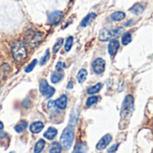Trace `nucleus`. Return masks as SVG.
<instances>
[{
  "instance_id": "1a4fd4ad",
  "label": "nucleus",
  "mask_w": 153,
  "mask_h": 153,
  "mask_svg": "<svg viewBox=\"0 0 153 153\" xmlns=\"http://www.w3.org/2000/svg\"><path fill=\"white\" fill-rule=\"evenodd\" d=\"M119 46H120V45H119L118 40H117V39H112V40L110 41L109 45H108V48L109 55H110V56H115V55L117 53L118 49H119Z\"/></svg>"
},
{
  "instance_id": "7ed1b4c3",
  "label": "nucleus",
  "mask_w": 153,
  "mask_h": 153,
  "mask_svg": "<svg viewBox=\"0 0 153 153\" xmlns=\"http://www.w3.org/2000/svg\"><path fill=\"white\" fill-rule=\"evenodd\" d=\"M42 39H43V34L41 32L30 30L27 31L25 35V43L30 48H35L41 42Z\"/></svg>"
},
{
  "instance_id": "c85d7f7f",
  "label": "nucleus",
  "mask_w": 153,
  "mask_h": 153,
  "mask_svg": "<svg viewBox=\"0 0 153 153\" xmlns=\"http://www.w3.org/2000/svg\"><path fill=\"white\" fill-rule=\"evenodd\" d=\"M55 91H56V90H55V88H53V87H48V90H47V91L45 92V94H44V96L47 98V99H49V98H51L53 95H54V93H55Z\"/></svg>"
},
{
  "instance_id": "c9c22d12",
  "label": "nucleus",
  "mask_w": 153,
  "mask_h": 153,
  "mask_svg": "<svg viewBox=\"0 0 153 153\" xmlns=\"http://www.w3.org/2000/svg\"><path fill=\"white\" fill-rule=\"evenodd\" d=\"M10 153H15V152H10Z\"/></svg>"
},
{
  "instance_id": "cd10ccee",
  "label": "nucleus",
  "mask_w": 153,
  "mask_h": 153,
  "mask_svg": "<svg viewBox=\"0 0 153 153\" xmlns=\"http://www.w3.org/2000/svg\"><path fill=\"white\" fill-rule=\"evenodd\" d=\"M49 56H50V53H49V50L48 49V50L46 51V53H45L44 56H43V57H41V59H40V61H39V65H45V64H46V62L49 59Z\"/></svg>"
},
{
  "instance_id": "473e14b6",
  "label": "nucleus",
  "mask_w": 153,
  "mask_h": 153,
  "mask_svg": "<svg viewBox=\"0 0 153 153\" xmlns=\"http://www.w3.org/2000/svg\"><path fill=\"white\" fill-rule=\"evenodd\" d=\"M55 107H56L55 101H54V100H50V101L48 102V108L49 109H52V108H54Z\"/></svg>"
},
{
  "instance_id": "bb28decb",
  "label": "nucleus",
  "mask_w": 153,
  "mask_h": 153,
  "mask_svg": "<svg viewBox=\"0 0 153 153\" xmlns=\"http://www.w3.org/2000/svg\"><path fill=\"white\" fill-rule=\"evenodd\" d=\"M62 45H63V39H58V40L56 42V44L54 45V47H53V52H54V53H56V52L61 48Z\"/></svg>"
},
{
  "instance_id": "aec40b11",
  "label": "nucleus",
  "mask_w": 153,
  "mask_h": 153,
  "mask_svg": "<svg viewBox=\"0 0 153 153\" xmlns=\"http://www.w3.org/2000/svg\"><path fill=\"white\" fill-rule=\"evenodd\" d=\"M101 88H102V84H101V83H97V84H95V85L90 87V88L87 90V92H88V94H90V95L96 94V93H98V92L101 90Z\"/></svg>"
},
{
  "instance_id": "f257e3e1",
  "label": "nucleus",
  "mask_w": 153,
  "mask_h": 153,
  "mask_svg": "<svg viewBox=\"0 0 153 153\" xmlns=\"http://www.w3.org/2000/svg\"><path fill=\"white\" fill-rule=\"evenodd\" d=\"M134 111V97L132 95H127L122 104L121 108V124L128 122L132 117Z\"/></svg>"
},
{
  "instance_id": "0eeeda50",
  "label": "nucleus",
  "mask_w": 153,
  "mask_h": 153,
  "mask_svg": "<svg viewBox=\"0 0 153 153\" xmlns=\"http://www.w3.org/2000/svg\"><path fill=\"white\" fill-rule=\"evenodd\" d=\"M112 141V136L110 134H106L104 135L100 141L99 143H97V146H96V149L98 151H102L104 149H106L108 147V145L110 143V142Z\"/></svg>"
},
{
  "instance_id": "4468645a",
  "label": "nucleus",
  "mask_w": 153,
  "mask_h": 153,
  "mask_svg": "<svg viewBox=\"0 0 153 153\" xmlns=\"http://www.w3.org/2000/svg\"><path fill=\"white\" fill-rule=\"evenodd\" d=\"M88 150L87 146L82 143H77L74 146V150L72 153H86Z\"/></svg>"
},
{
  "instance_id": "4be33fe9",
  "label": "nucleus",
  "mask_w": 153,
  "mask_h": 153,
  "mask_svg": "<svg viewBox=\"0 0 153 153\" xmlns=\"http://www.w3.org/2000/svg\"><path fill=\"white\" fill-rule=\"evenodd\" d=\"M27 127V122L26 121H22L21 123L17 124L15 126H14V130L16 133H22L23 132Z\"/></svg>"
},
{
  "instance_id": "393cba45",
  "label": "nucleus",
  "mask_w": 153,
  "mask_h": 153,
  "mask_svg": "<svg viewBox=\"0 0 153 153\" xmlns=\"http://www.w3.org/2000/svg\"><path fill=\"white\" fill-rule=\"evenodd\" d=\"M48 83L47 82L46 80H41L40 82H39V91L42 93V94H45V92L47 91L48 88Z\"/></svg>"
},
{
  "instance_id": "9d476101",
  "label": "nucleus",
  "mask_w": 153,
  "mask_h": 153,
  "mask_svg": "<svg viewBox=\"0 0 153 153\" xmlns=\"http://www.w3.org/2000/svg\"><path fill=\"white\" fill-rule=\"evenodd\" d=\"M44 128V124L40 121H36L33 122L30 126V131L32 134H39L42 131V129Z\"/></svg>"
},
{
  "instance_id": "2eb2a0df",
  "label": "nucleus",
  "mask_w": 153,
  "mask_h": 153,
  "mask_svg": "<svg viewBox=\"0 0 153 153\" xmlns=\"http://www.w3.org/2000/svg\"><path fill=\"white\" fill-rule=\"evenodd\" d=\"M96 17V14L94 13H90L89 14H87L84 18H83V20L82 21V22H81V26L82 27H86L94 18Z\"/></svg>"
},
{
  "instance_id": "423d86ee",
  "label": "nucleus",
  "mask_w": 153,
  "mask_h": 153,
  "mask_svg": "<svg viewBox=\"0 0 153 153\" xmlns=\"http://www.w3.org/2000/svg\"><path fill=\"white\" fill-rule=\"evenodd\" d=\"M106 68V62L103 58H96L92 63V70L95 74H100L105 71Z\"/></svg>"
},
{
  "instance_id": "f03ea898",
  "label": "nucleus",
  "mask_w": 153,
  "mask_h": 153,
  "mask_svg": "<svg viewBox=\"0 0 153 153\" xmlns=\"http://www.w3.org/2000/svg\"><path fill=\"white\" fill-rule=\"evenodd\" d=\"M74 126L68 125L67 127L63 131L61 137H60V144L62 148L65 150H69L74 143Z\"/></svg>"
},
{
  "instance_id": "5701e85b",
  "label": "nucleus",
  "mask_w": 153,
  "mask_h": 153,
  "mask_svg": "<svg viewBox=\"0 0 153 153\" xmlns=\"http://www.w3.org/2000/svg\"><path fill=\"white\" fill-rule=\"evenodd\" d=\"M132 41V36L129 32H126L124 33V35L122 36V43L124 46L128 45L130 42Z\"/></svg>"
},
{
  "instance_id": "7c9ffc66",
  "label": "nucleus",
  "mask_w": 153,
  "mask_h": 153,
  "mask_svg": "<svg viewBox=\"0 0 153 153\" xmlns=\"http://www.w3.org/2000/svg\"><path fill=\"white\" fill-rule=\"evenodd\" d=\"M64 68H65V65H64V63H63V62H58V63L56 64V71L61 72Z\"/></svg>"
},
{
  "instance_id": "39448f33",
  "label": "nucleus",
  "mask_w": 153,
  "mask_h": 153,
  "mask_svg": "<svg viewBox=\"0 0 153 153\" xmlns=\"http://www.w3.org/2000/svg\"><path fill=\"white\" fill-rule=\"evenodd\" d=\"M123 28L119 27L117 29L115 30H102L100 32V39L101 41H108V40H112L115 39L117 37L120 36V34L123 32Z\"/></svg>"
},
{
  "instance_id": "f8f14e48",
  "label": "nucleus",
  "mask_w": 153,
  "mask_h": 153,
  "mask_svg": "<svg viewBox=\"0 0 153 153\" xmlns=\"http://www.w3.org/2000/svg\"><path fill=\"white\" fill-rule=\"evenodd\" d=\"M143 11H144V6H143L142 4H140V3L134 4L130 8V12L133 13H134V14H136V15H139V14L143 13Z\"/></svg>"
},
{
  "instance_id": "20e7f679",
  "label": "nucleus",
  "mask_w": 153,
  "mask_h": 153,
  "mask_svg": "<svg viewBox=\"0 0 153 153\" xmlns=\"http://www.w3.org/2000/svg\"><path fill=\"white\" fill-rule=\"evenodd\" d=\"M12 54L16 61H21L27 56V51L24 43L22 41H15L12 45Z\"/></svg>"
},
{
  "instance_id": "f704fd0d",
  "label": "nucleus",
  "mask_w": 153,
  "mask_h": 153,
  "mask_svg": "<svg viewBox=\"0 0 153 153\" xmlns=\"http://www.w3.org/2000/svg\"><path fill=\"white\" fill-rule=\"evenodd\" d=\"M3 129H4V125H3L2 122H0V133L3 131Z\"/></svg>"
},
{
  "instance_id": "2f4dec72",
  "label": "nucleus",
  "mask_w": 153,
  "mask_h": 153,
  "mask_svg": "<svg viewBox=\"0 0 153 153\" xmlns=\"http://www.w3.org/2000/svg\"><path fill=\"white\" fill-rule=\"evenodd\" d=\"M118 147H119V143H117V144H115V145L111 146V147H110V148L108 149V153H114L115 152H116V151H117Z\"/></svg>"
},
{
  "instance_id": "6ab92c4d",
  "label": "nucleus",
  "mask_w": 153,
  "mask_h": 153,
  "mask_svg": "<svg viewBox=\"0 0 153 153\" xmlns=\"http://www.w3.org/2000/svg\"><path fill=\"white\" fill-rule=\"evenodd\" d=\"M45 144H46V143H45V141L43 139L39 140L37 142V143L35 144V146H34V153L41 152L43 151L44 147H45Z\"/></svg>"
},
{
  "instance_id": "72a5a7b5",
  "label": "nucleus",
  "mask_w": 153,
  "mask_h": 153,
  "mask_svg": "<svg viewBox=\"0 0 153 153\" xmlns=\"http://www.w3.org/2000/svg\"><path fill=\"white\" fill-rule=\"evenodd\" d=\"M73 86H74V79H71V81H70L69 84L67 85V88H68V89H72V88H73Z\"/></svg>"
},
{
  "instance_id": "ddd939ff",
  "label": "nucleus",
  "mask_w": 153,
  "mask_h": 153,
  "mask_svg": "<svg viewBox=\"0 0 153 153\" xmlns=\"http://www.w3.org/2000/svg\"><path fill=\"white\" fill-rule=\"evenodd\" d=\"M57 134V130L54 127H49L44 134V137L48 140H53Z\"/></svg>"
},
{
  "instance_id": "dca6fc26",
  "label": "nucleus",
  "mask_w": 153,
  "mask_h": 153,
  "mask_svg": "<svg viewBox=\"0 0 153 153\" xmlns=\"http://www.w3.org/2000/svg\"><path fill=\"white\" fill-rule=\"evenodd\" d=\"M125 17H126V13L122 11H117V12H115L111 14V19L113 21H117V22L124 20Z\"/></svg>"
},
{
  "instance_id": "412c9836",
  "label": "nucleus",
  "mask_w": 153,
  "mask_h": 153,
  "mask_svg": "<svg viewBox=\"0 0 153 153\" xmlns=\"http://www.w3.org/2000/svg\"><path fill=\"white\" fill-rule=\"evenodd\" d=\"M64 77V74H62L61 72L59 73H53L51 74V82L53 83H57L59 81H61Z\"/></svg>"
},
{
  "instance_id": "c756f323",
  "label": "nucleus",
  "mask_w": 153,
  "mask_h": 153,
  "mask_svg": "<svg viewBox=\"0 0 153 153\" xmlns=\"http://www.w3.org/2000/svg\"><path fill=\"white\" fill-rule=\"evenodd\" d=\"M36 65H37V60H33V61L25 68V72H26V73H30V72L34 69V67H35Z\"/></svg>"
},
{
  "instance_id": "9b49d317",
  "label": "nucleus",
  "mask_w": 153,
  "mask_h": 153,
  "mask_svg": "<svg viewBox=\"0 0 153 153\" xmlns=\"http://www.w3.org/2000/svg\"><path fill=\"white\" fill-rule=\"evenodd\" d=\"M55 105L59 109H65L67 106V97L66 95H62L55 101Z\"/></svg>"
},
{
  "instance_id": "f3484780",
  "label": "nucleus",
  "mask_w": 153,
  "mask_h": 153,
  "mask_svg": "<svg viewBox=\"0 0 153 153\" xmlns=\"http://www.w3.org/2000/svg\"><path fill=\"white\" fill-rule=\"evenodd\" d=\"M62 152V146L60 143L55 142L49 147V153H61Z\"/></svg>"
},
{
  "instance_id": "6e6552de",
  "label": "nucleus",
  "mask_w": 153,
  "mask_h": 153,
  "mask_svg": "<svg viewBox=\"0 0 153 153\" xmlns=\"http://www.w3.org/2000/svg\"><path fill=\"white\" fill-rule=\"evenodd\" d=\"M63 18V13L61 11H54L48 15V21L51 24H57Z\"/></svg>"
},
{
  "instance_id": "b1692460",
  "label": "nucleus",
  "mask_w": 153,
  "mask_h": 153,
  "mask_svg": "<svg viewBox=\"0 0 153 153\" xmlns=\"http://www.w3.org/2000/svg\"><path fill=\"white\" fill-rule=\"evenodd\" d=\"M73 42H74V38L72 36L68 37L65 40V50L66 52L70 51V49L72 48V46H73Z\"/></svg>"
},
{
  "instance_id": "a211bd4d",
  "label": "nucleus",
  "mask_w": 153,
  "mask_h": 153,
  "mask_svg": "<svg viewBox=\"0 0 153 153\" xmlns=\"http://www.w3.org/2000/svg\"><path fill=\"white\" fill-rule=\"evenodd\" d=\"M87 75H88L87 70L86 69H81L78 73V75H77V79H78L79 83H83L87 78Z\"/></svg>"
},
{
  "instance_id": "a878e982",
  "label": "nucleus",
  "mask_w": 153,
  "mask_h": 153,
  "mask_svg": "<svg viewBox=\"0 0 153 153\" xmlns=\"http://www.w3.org/2000/svg\"><path fill=\"white\" fill-rule=\"evenodd\" d=\"M98 100H99V98L97 96L90 97L87 100V101H86V107H91V106H93L94 104H96L98 102Z\"/></svg>"
}]
</instances>
